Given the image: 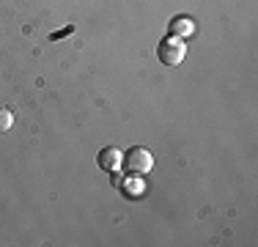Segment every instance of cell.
<instances>
[{"label":"cell","instance_id":"obj_5","mask_svg":"<svg viewBox=\"0 0 258 247\" xmlns=\"http://www.w3.org/2000/svg\"><path fill=\"white\" fill-rule=\"evenodd\" d=\"M11 127H14V113H11V110H6V107H0V135L9 132Z\"/></svg>","mask_w":258,"mask_h":247},{"label":"cell","instance_id":"obj_6","mask_svg":"<svg viewBox=\"0 0 258 247\" xmlns=\"http://www.w3.org/2000/svg\"><path fill=\"white\" fill-rule=\"evenodd\" d=\"M124 190H126V193H140V184H132V181H126V184H124Z\"/></svg>","mask_w":258,"mask_h":247},{"label":"cell","instance_id":"obj_3","mask_svg":"<svg viewBox=\"0 0 258 247\" xmlns=\"http://www.w3.org/2000/svg\"><path fill=\"white\" fill-rule=\"evenodd\" d=\"M96 162H99V168H102L104 173H115V170L121 168V162H124V154H121L118 148L107 146V148H102V151H99Z\"/></svg>","mask_w":258,"mask_h":247},{"label":"cell","instance_id":"obj_2","mask_svg":"<svg viewBox=\"0 0 258 247\" xmlns=\"http://www.w3.org/2000/svg\"><path fill=\"white\" fill-rule=\"evenodd\" d=\"M121 165H124L129 173L146 176V173L154 170V154H151L149 148H143V146H135V148H129V151L124 154V162Z\"/></svg>","mask_w":258,"mask_h":247},{"label":"cell","instance_id":"obj_4","mask_svg":"<svg viewBox=\"0 0 258 247\" xmlns=\"http://www.w3.org/2000/svg\"><path fill=\"white\" fill-rule=\"evenodd\" d=\"M195 30V25L189 17H176L173 22H170V36H179V39H184V36H189Z\"/></svg>","mask_w":258,"mask_h":247},{"label":"cell","instance_id":"obj_1","mask_svg":"<svg viewBox=\"0 0 258 247\" xmlns=\"http://www.w3.org/2000/svg\"><path fill=\"white\" fill-rule=\"evenodd\" d=\"M184 55H187V44H184V39H179V36L168 33L157 47V58L162 66H179L184 60Z\"/></svg>","mask_w":258,"mask_h":247}]
</instances>
